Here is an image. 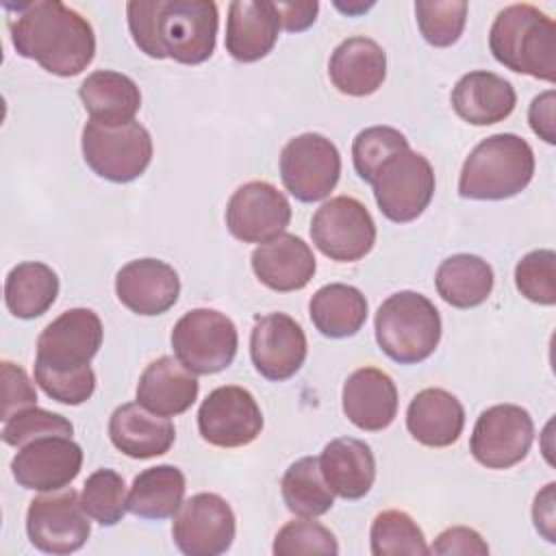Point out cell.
<instances>
[{
	"mask_svg": "<svg viewBox=\"0 0 556 556\" xmlns=\"http://www.w3.org/2000/svg\"><path fill=\"white\" fill-rule=\"evenodd\" d=\"M115 293L117 300L137 315H163L180 295V278L165 261L137 258L117 271Z\"/></svg>",
	"mask_w": 556,
	"mask_h": 556,
	"instance_id": "d6986e66",
	"label": "cell"
},
{
	"mask_svg": "<svg viewBox=\"0 0 556 556\" xmlns=\"http://www.w3.org/2000/svg\"><path fill=\"white\" fill-rule=\"evenodd\" d=\"M328 76L343 96H371L387 78V54L369 37H348L330 54Z\"/></svg>",
	"mask_w": 556,
	"mask_h": 556,
	"instance_id": "603a6c76",
	"label": "cell"
},
{
	"mask_svg": "<svg viewBox=\"0 0 556 556\" xmlns=\"http://www.w3.org/2000/svg\"><path fill=\"white\" fill-rule=\"evenodd\" d=\"M198 430L215 447H243L261 434L263 413L248 389L217 387L200 404Z\"/></svg>",
	"mask_w": 556,
	"mask_h": 556,
	"instance_id": "9a60e30c",
	"label": "cell"
},
{
	"mask_svg": "<svg viewBox=\"0 0 556 556\" xmlns=\"http://www.w3.org/2000/svg\"><path fill=\"white\" fill-rule=\"evenodd\" d=\"M78 96L91 119L102 124L132 122L141 109L137 83L113 70L91 72L78 87Z\"/></svg>",
	"mask_w": 556,
	"mask_h": 556,
	"instance_id": "f1b7e54d",
	"label": "cell"
},
{
	"mask_svg": "<svg viewBox=\"0 0 556 556\" xmlns=\"http://www.w3.org/2000/svg\"><path fill=\"white\" fill-rule=\"evenodd\" d=\"M554 104H556V93L549 89L541 96H536L528 109V119L530 128L534 135H539L547 143H556V130H554Z\"/></svg>",
	"mask_w": 556,
	"mask_h": 556,
	"instance_id": "f6af8a7d",
	"label": "cell"
},
{
	"mask_svg": "<svg viewBox=\"0 0 556 556\" xmlns=\"http://www.w3.org/2000/svg\"><path fill=\"white\" fill-rule=\"evenodd\" d=\"M235 532V513L217 493L191 495L172 523L174 543L187 556H219L230 549Z\"/></svg>",
	"mask_w": 556,
	"mask_h": 556,
	"instance_id": "5bb4252c",
	"label": "cell"
},
{
	"mask_svg": "<svg viewBox=\"0 0 556 556\" xmlns=\"http://www.w3.org/2000/svg\"><path fill=\"white\" fill-rule=\"evenodd\" d=\"M515 87L506 78L484 70L460 76L452 89V109L460 119L473 126L504 122L515 111Z\"/></svg>",
	"mask_w": 556,
	"mask_h": 556,
	"instance_id": "484cf974",
	"label": "cell"
},
{
	"mask_svg": "<svg viewBox=\"0 0 556 556\" xmlns=\"http://www.w3.org/2000/svg\"><path fill=\"white\" fill-rule=\"evenodd\" d=\"M35 380L48 397L70 406L87 402L96 391V374L91 365L78 371H52L35 365Z\"/></svg>",
	"mask_w": 556,
	"mask_h": 556,
	"instance_id": "b9f144b4",
	"label": "cell"
},
{
	"mask_svg": "<svg viewBox=\"0 0 556 556\" xmlns=\"http://www.w3.org/2000/svg\"><path fill=\"white\" fill-rule=\"evenodd\" d=\"M430 554H441V556H447V554H489V545L484 543V539L471 530V528H465V526H454V528H447L443 530L432 547H430Z\"/></svg>",
	"mask_w": 556,
	"mask_h": 556,
	"instance_id": "ee69618b",
	"label": "cell"
},
{
	"mask_svg": "<svg viewBox=\"0 0 556 556\" xmlns=\"http://www.w3.org/2000/svg\"><path fill=\"white\" fill-rule=\"evenodd\" d=\"M313 326L328 339H345L356 334L367 321L365 295L343 282H330L317 289L308 304Z\"/></svg>",
	"mask_w": 556,
	"mask_h": 556,
	"instance_id": "f546056e",
	"label": "cell"
},
{
	"mask_svg": "<svg viewBox=\"0 0 556 556\" xmlns=\"http://www.w3.org/2000/svg\"><path fill=\"white\" fill-rule=\"evenodd\" d=\"M554 482L545 484V489L541 493H536L534 497V506H532V519H534V528L549 541L554 543L556 541V534H554V523H556V517H554Z\"/></svg>",
	"mask_w": 556,
	"mask_h": 556,
	"instance_id": "7dc6e473",
	"label": "cell"
},
{
	"mask_svg": "<svg viewBox=\"0 0 556 556\" xmlns=\"http://www.w3.org/2000/svg\"><path fill=\"white\" fill-rule=\"evenodd\" d=\"M343 415L365 432H378L397 415V387L378 367H361L348 376L341 393Z\"/></svg>",
	"mask_w": 556,
	"mask_h": 556,
	"instance_id": "ffe728a7",
	"label": "cell"
},
{
	"mask_svg": "<svg viewBox=\"0 0 556 556\" xmlns=\"http://www.w3.org/2000/svg\"><path fill=\"white\" fill-rule=\"evenodd\" d=\"M534 441V421L517 404H495L476 419L469 452L486 469H508L521 463Z\"/></svg>",
	"mask_w": 556,
	"mask_h": 556,
	"instance_id": "7c38bea8",
	"label": "cell"
},
{
	"mask_svg": "<svg viewBox=\"0 0 556 556\" xmlns=\"http://www.w3.org/2000/svg\"><path fill=\"white\" fill-rule=\"evenodd\" d=\"M102 321L91 308H70L50 321L37 337L35 365L52 371L89 367L102 345Z\"/></svg>",
	"mask_w": 556,
	"mask_h": 556,
	"instance_id": "4fadbf2b",
	"label": "cell"
},
{
	"mask_svg": "<svg viewBox=\"0 0 556 556\" xmlns=\"http://www.w3.org/2000/svg\"><path fill=\"white\" fill-rule=\"evenodd\" d=\"M308 343L302 326L287 313L256 315L250 332V356L254 369L271 380L282 382L300 371L306 361Z\"/></svg>",
	"mask_w": 556,
	"mask_h": 556,
	"instance_id": "e0dca14e",
	"label": "cell"
},
{
	"mask_svg": "<svg viewBox=\"0 0 556 556\" xmlns=\"http://www.w3.org/2000/svg\"><path fill=\"white\" fill-rule=\"evenodd\" d=\"M324 480L343 500L365 497L376 480V458L371 447L354 437H339L324 445L319 454Z\"/></svg>",
	"mask_w": 556,
	"mask_h": 556,
	"instance_id": "83f0119b",
	"label": "cell"
},
{
	"mask_svg": "<svg viewBox=\"0 0 556 556\" xmlns=\"http://www.w3.org/2000/svg\"><path fill=\"white\" fill-rule=\"evenodd\" d=\"M408 148V139L393 126H369L352 141V161L358 178L371 180L376 167L393 152Z\"/></svg>",
	"mask_w": 556,
	"mask_h": 556,
	"instance_id": "60d3db41",
	"label": "cell"
},
{
	"mask_svg": "<svg viewBox=\"0 0 556 556\" xmlns=\"http://www.w3.org/2000/svg\"><path fill=\"white\" fill-rule=\"evenodd\" d=\"M111 443L130 458H154L176 441V428L167 417L150 413L139 402L117 406L109 419Z\"/></svg>",
	"mask_w": 556,
	"mask_h": 556,
	"instance_id": "cb8c5ba5",
	"label": "cell"
},
{
	"mask_svg": "<svg viewBox=\"0 0 556 556\" xmlns=\"http://www.w3.org/2000/svg\"><path fill=\"white\" fill-rule=\"evenodd\" d=\"M200 382L178 358L161 356L152 361L137 384V402L161 417L182 415L198 400Z\"/></svg>",
	"mask_w": 556,
	"mask_h": 556,
	"instance_id": "d4e9b609",
	"label": "cell"
},
{
	"mask_svg": "<svg viewBox=\"0 0 556 556\" xmlns=\"http://www.w3.org/2000/svg\"><path fill=\"white\" fill-rule=\"evenodd\" d=\"M4 9L15 11L9 17V33L20 56L61 78L78 76L93 61V28L72 7L59 0H37L4 4Z\"/></svg>",
	"mask_w": 556,
	"mask_h": 556,
	"instance_id": "6da1fadb",
	"label": "cell"
},
{
	"mask_svg": "<svg viewBox=\"0 0 556 556\" xmlns=\"http://www.w3.org/2000/svg\"><path fill=\"white\" fill-rule=\"evenodd\" d=\"M532 176L530 143L513 132H497L482 139L465 159L458 193L467 200H506L521 193Z\"/></svg>",
	"mask_w": 556,
	"mask_h": 556,
	"instance_id": "277c9868",
	"label": "cell"
},
{
	"mask_svg": "<svg viewBox=\"0 0 556 556\" xmlns=\"http://www.w3.org/2000/svg\"><path fill=\"white\" fill-rule=\"evenodd\" d=\"M274 554L276 556H293V554H326L337 556L339 543L334 534L319 521H313L308 517L293 519L285 523L276 539H274Z\"/></svg>",
	"mask_w": 556,
	"mask_h": 556,
	"instance_id": "f35d334b",
	"label": "cell"
},
{
	"mask_svg": "<svg viewBox=\"0 0 556 556\" xmlns=\"http://www.w3.org/2000/svg\"><path fill=\"white\" fill-rule=\"evenodd\" d=\"M278 15H280V24L285 26V30L289 33H300L306 30L319 11V4L315 0L311 2H276Z\"/></svg>",
	"mask_w": 556,
	"mask_h": 556,
	"instance_id": "bcb514c9",
	"label": "cell"
},
{
	"mask_svg": "<svg viewBox=\"0 0 556 556\" xmlns=\"http://www.w3.org/2000/svg\"><path fill=\"white\" fill-rule=\"evenodd\" d=\"M374 556H400V554H430L421 528L404 510H382L374 517L369 528Z\"/></svg>",
	"mask_w": 556,
	"mask_h": 556,
	"instance_id": "e575fe53",
	"label": "cell"
},
{
	"mask_svg": "<svg viewBox=\"0 0 556 556\" xmlns=\"http://www.w3.org/2000/svg\"><path fill=\"white\" fill-rule=\"evenodd\" d=\"M519 293L543 306L556 304V254L554 250H532L515 267Z\"/></svg>",
	"mask_w": 556,
	"mask_h": 556,
	"instance_id": "74e56055",
	"label": "cell"
},
{
	"mask_svg": "<svg viewBox=\"0 0 556 556\" xmlns=\"http://www.w3.org/2000/svg\"><path fill=\"white\" fill-rule=\"evenodd\" d=\"M415 17L421 37L434 48L456 43L465 30L467 2L463 0H421L415 2Z\"/></svg>",
	"mask_w": 556,
	"mask_h": 556,
	"instance_id": "8d00e7d4",
	"label": "cell"
},
{
	"mask_svg": "<svg viewBox=\"0 0 556 556\" xmlns=\"http://www.w3.org/2000/svg\"><path fill=\"white\" fill-rule=\"evenodd\" d=\"M176 358L195 376L224 371L237 356L239 334L230 317L215 308L187 311L172 330Z\"/></svg>",
	"mask_w": 556,
	"mask_h": 556,
	"instance_id": "ba28073f",
	"label": "cell"
},
{
	"mask_svg": "<svg viewBox=\"0 0 556 556\" xmlns=\"http://www.w3.org/2000/svg\"><path fill=\"white\" fill-rule=\"evenodd\" d=\"M406 428L410 437L426 447H447L463 434L465 408L450 391L430 387L410 400Z\"/></svg>",
	"mask_w": 556,
	"mask_h": 556,
	"instance_id": "4316f807",
	"label": "cell"
},
{
	"mask_svg": "<svg viewBox=\"0 0 556 556\" xmlns=\"http://www.w3.org/2000/svg\"><path fill=\"white\" fill-rule=\"evenodd\" d=\"M187 480L174 465H156L135 476L128 493V513L141 519H167L182 506Z\"/></svg>",
	"mask_w": 556,
	"mask_h": 556,
	"instance_id": "1f68e13d",
	"label": "cell"
},
{
	"mask_svg": "<svg viewBox=\"0 0 556 556\" xmlns=\"http://www.w3.org/2000/svg\"><path fill=\"white\" fill-rule=\"evenodd\" d=\"M289 222L291 204L287 195L265 180L241 185L226 206V226L243 243H265L285 232Z\"/></svg>",
	"mask_w": 556,
	"mask_h": 556,
	"instance_id": "2e32d148",
	"label": "cell"
},
{
	"mask_svg": "<svg viewBox=\"0 0 556 556\" xmlns=\"http://www.w3.org/2000/svg\"><path fill=\"white\" fill-rule=\"evenodd\" d=\"M80 504L100 526H115L128 510L124 478L109 467L96 469L83 484Z\"/></svg>",
	"mask_w": 556,
	"mask_h": 556,
	"instance_id": "d590c367",
	"label": "cell"
},
{
	"mask_svg": "<svg viewBox=\"0 0 556 556\" xmlns=\"http://www.w3.org/2000/svg\"><path fill=\"white\" fill-rule=\"evenodd\" d=\"M126 17L135 46L152 59L198 65L215 52L219 15L213 0H130Z\"/></svg>",
	"mask_w": 556,
	"mask_h": 556,
	"instance_id": "7a4b0ae2",
	"label": "cell"
},
{
	"mask_svg": "<svg viewBox=\"0 0 556 556\" xmlns=\"http://www.w3.org/2000/svg\"><path fill=\"white\" fill-rule=\"evenodd\" d=\"M85 163L104 180L130 182L139 178L152 161V137L139 122L102 124L89 119L83 128Z\"/></svg>",
	"mask_w": 556,
	"mask_h": 556,
	"instance_id": "8992f818",
	"label": "cell"
},
{
	"mask_svg": "<svg viewBox=\"0 0 556 556\" xmlns=\"http://www.w3.org/2000/svg\"><path fill=\"white\" fill-rule=\"evenodd\" d=\"M83 467V450L72 437H43L26 443L11 460L15 482L30 491L65 489Z\"/></svg>",
	"mask_w": 556,
	"mask_h": 556,
	"instance_id": "ac0fdd59",
	"label": "cell"
},
{
	"mask_svg": "<svg viewBox=\"0 0 556 556\" xmlns=\"http://www.w3.org/2000/svg\"><path fill=\"white\" fill-rule=\"evenodd\" d=\"M280 493L287 508L298 517H321L334 504V493L324 480L319 456H304L291 463L282 476Z\"/></svg>",
	"mask_w": 556,
	"mask_h": 556,
	"instance_id": "836d02e7",
	"label": "cell"
},
{
	"mask_svg": "<svg viewBox=\"0 0 556 556\" xmlns=\"http://www.w3.org/2000/svg\"><path fill=\"white\" fill-rule=\"evenodd\" d=\"M315 248L339 263H354L367 256L376 243V224L367 206L350 195L324 202L311 219Z\"/></svg>",
	"mask_w": 556,
	"mask_h": 556,
	"instance_id": "9c48e42d",
	"label": "cell"
},
{
	"mask_svg": "<svg viewBox=\"0 0 556 556\" xmlns=\"http://www.w3.org/2000/svg\"><path fill=\"white\" fill-rule=\"evenodd\" d=\"M2 371V421L11 419L13 415L37 406V391L28 378V374L11 363L2 361L0 363Z\"/></svg>",
	"mask_w": 556,
	"mask_h": 556,
	"instance_id": "7bdbcfd3",
	"label": "cell"
},
{
	"mask_svg": "<svg viewBox=\"0 0 556 556\" xmlns=\"http://www.w3.org/2000/svg\"><path fill=\"white\" fill-rule=\"evenodd\" d=\"M280 26L276 2L235 0L228 7L226 50L241 63L261 61L276 46Z\"/></svg>",
	"mask_w": 556,
	"mask_h": 556,
	"instance_id": "7402d4cb",
	"label": "cell"
},
{
	"mask_svg": "<svg viewBox=\"0 0 556 556\" xmlns=\"http://www.w3.org/2000/svg\"><path fill=\"white\" fill-rule=\"evenodd\" d=\"M489 48L504 67L554 83L556 78V24L534 4L502 9L489 30Z\"/></svg>",
	"mask_w": 556,
	"mask_h": 556,
	"instance_id": "3957f363",
	"label": "cell"
},
{
	"mask_svg": "<svg viewBox=\"0 0 556 556\" xmlns=\"http://www.w3.org/2000/svg\"><path fill=\"white\" fill-rule=\"evenodd\" d=\"M493 282L491 265L476 254L447 256L434 276L439 295L454 308L480 306L491 295Z\"/></svg>",
	"mask_w": 556,
	"mask_h": 556,
	"instance_id": "4dcf8cb0",
	"label": "cell"
},
{
	"mask_svg": "<svg viewBox=\"0 0 556 556\" xmlns=\"http://www.w3.org/2000/svg\"><path fill=\"white\" fill-rule=\"evenodd\" d=\"M341 154L319 132H302L287 141L280 152V178L285 189L300 202H319L337 187Z\"/></svg>",
	"mask_w": 556,
	"mask_h": 556,
	"instance_id": "8fae6325",
	"label": "cell"
},
{
	"mask_svg": "<svg viewBox=\"0 0 556 556\" xmlns=\"http://www.w3.org/2000/svg\"><path fill=\"white\" fill-rule=\"evenodd\" d=\"M254 276L271 291L289 293L304 289L317 271V261L311 245L289 232L261 243L252 252Z\"/></svg>",
	"mask_w": 556,
	"mask_h": 556,
	"instance_id": "44dd1931",
	"label": "cell"
},
{
	"mask_svg": "<svg viewBox=\"0 0 556 556\" xmlns=\"http://www.w3.org/2000/svg\"><path fill=\"white\" fill-rule=\"evenodd\" d=\"M59 295L56 271L39 261L15 265L4 280V302L11 315L35 319L43 315Z\"/></svg>",
	"mask_w": 556,
	"mask_h": 556,
	"instance_id": "d6a6232c",
	"label": "cell"
},
{
	"mask_svg": "<svg viewBox=\"0 0 556 556\" xmlns=\"http://www.w3.org/2000/svg\"><path fill=\"white\" fill-rule=\"evenodd\" d=\"M369 185L380 213L395 224H406L428 208L434 195V169L424 154L408 146L387 156Z\"/></svg>",
	"mask_w": 556,
	"mask_h": 556,
	"instance_id": "52a82bcc",
	"label": "cell"
},
{
	"mask_svg": "<svg viewBox=\"0 0 556 556\" xmlns=\"http://www.w3.org/2000/svg\"><path fill=\"white\" fill-rule=\"evenodd\" d=\"M74 426L67 417L33 406L4 421L2 441L11 447H24L26 443L43 437H72Z\"/></svg>",
	"mask_w": 556,
	"mask_h": 556,
	"instance_id": "ab89813d",
	"label": "cell"
},
{
	"mask_svg": "<svg viewBox=\"0 0 556 556\" xmlns=\"http://www.w3.org/2000/svg\"><path fill=\"white\" fill-rule=\"evenodd\" d=\"M378 348L400 365L426 361L441 341V315L417 291H397L376 311Z\"/></svg>",
	"mask_w": 556,
	"mask_h": 556,
	"instance_id": "5b68a950",
	"label": "cell"
},
{
	"mask_svg": "<svg viewBox=\"0 0 556 556\" xmlns=\"http://www.w3.org/2000/svg\"><path fill=\"white\" fill-rule=\"evenodd\" d=\"M26 534L39 552L56 556L78 552L91 534L80 495L72 486L37 495L26 510Z\"/></svg>",
	"mask_w": 556,
	"mask_h": 556,
	"instance_id": "30bf717a",
	"label": "cell"
}]
</instances>
